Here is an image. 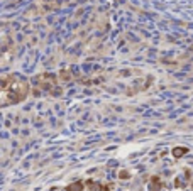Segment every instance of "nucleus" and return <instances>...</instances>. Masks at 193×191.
I'll list each match as a JSON object with an SVG mask.
<instances>
[{"mask_svg": "<svg viewBox=\"0 0 193 191\" xmlns=\"http://www.w3.org/2000/svg\"><path fill=\"white\" fill-rule=\"evenodd\" d=\"M29 91V85L26 81H15V78L12 80V85L9 88L4 90V96H5V102L4 103H17V102H22L26 95Z\"/></svg>", "mask_w": 193, "mask_h": 191, "instance_id": "1", "label": "nucleus"}, {"mask_svg": "<svg viewBox=\"0 0 193 191\" xmlns=\"http://www.w3.org/2000/svg\"><path fill=\"white\" fill-rule=\"evenodd\" d=\"M83 190V183L80 181V183H73L68 186V191H81Z\"/></svg>", "mask_w": 193, "mask_h": 191, "instance_id": "2", "label": "nucleus"}, {"mask_svg": "<svg viewBox=\"0 0 193 191\" xmlns=\"http://www.w3.org/2000/svg\"><path fill=\"white\" fill-rule=\"evenodd\" d=\"M185 152H186L185 147H176V149H173V156L174 157H181Z\"/></svg>", "mask_w": 193, "mask_h": 191, "instance_id": "3", "label": "nucleus"}, {"mask_svg": "<svg viewBox=\"0 0 193 191\" xmlns=\"http://www.w3.org/2000/svg\"><path fill=\"white\" fill-rule=\"evenodd\" d=\"M119 177H120V179H129V172H127V171H120Z\"/></svg>", "mask_w": 193, "mask_h": 191, "instance_id": "4", "label": "nucleus"}]
</instances>
